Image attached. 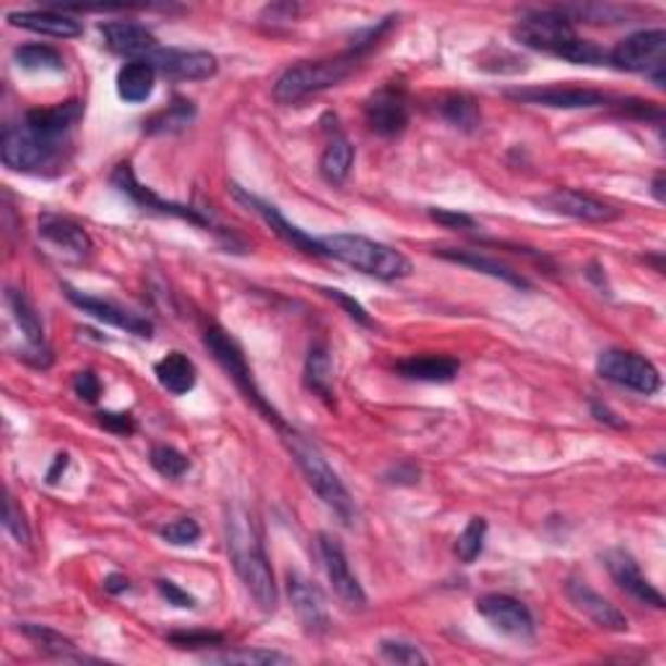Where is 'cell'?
I'll return each mask as SVG.
<instances>
[{"mask_svg":"<svg viewBox=\"0 0 666 666\" xmlns=\"http://www.w3.org/2000/svg\"><path fill=\"white\" fill-rule=\"evenodd\" d=\"M381 654L393 664H428L419 645L406 641H381Z\"/></svg>","mask_w":666,"mask_h":666,"instance_id":"obj_41","label":"cell"},{"mask_svg":"<svg viewBox=\"0 0 666 666\" xmlns=\"http://www.w3.org/2000/svg\"><path fill=\"white\" fill-rule=\"evenodd\" d=\"M510 99L526 104H539V108L555 110H583L607 104V95L589 89V86H531V89H510Z\"/></svg>","mask_w":666,"mask_h":666,"instance_id":"obj_14","label":"cell"},{"mask_svg":"<svg viewBox=\"0 0 666 666\" xmlns=\"http://www.w3.org/2000/svg\"><path fill=\"white\" fill-rule=\"evenodd\" d=\"M321 292H323L325 297H331L336 305H342V308L346 310V316H349L351 321H357V323H362V325H372L370 316H368V310H365L362 305L357 303V299H351L349 295H346V292H342V289H329V286H323Z\"/></svg>","mask_w":666,"mask_h":666,"instance_id":"obj_43","label":"cell"},{"mask_svg":"<svg viewBox=\"0 0 666 666\" xmlns=\"http://www.w3.org/2000/svg\"><path fill=\"white\" fill-rule=\"evenodd\" d=\"M654 196H656L658 203H664V177L662 175L654 180Z\"/></svg>","mask_w":666,"mask_h":666,"instance_id":"obj_51","label":"cell"},{"mask_svg":"<svg viewBox=\"0 0 666 666\" xmlns=\"http://www.w3.org/2000/svg\"><path fill=\"white\" fill-rule=\"evenodd\" d=\"M430 217L435 219L437 224L448 226V230H471V226H474V219L466 214H456V211L448 209H432Z\"/></svg>","mask_w":666,"mask_h":666,"instance_id":"obj_47","label":"cell"},{"mask_svg":"<svg viewBox=\"0 0 666 666\" xmlns=\"http://www.w3.org/2000/svg\"><path fill=\"white\" fill-rule=\"evenodd\" d=\"M351 164H355V146L346 141L344 136H336L325 146L321 157V175L329 180L331 185H342L349 177Z\"/></svg>","mask_w":666,"mask_h":666,"instance_id":"obj_31","label":"cell"},{"mask_svg":"<svg viewBox=\"0 0 666 666\" xmlns=\"http://www.w3.org/2000/svg\"><path fill=\"white\" fill-rule=\"evenodd\" d=\"M99 424H102L104 430L115 432V435H131V432H136V422H133V417L125 415V411H102V415H99Z\"/></svg>","mask_w":666,"mask_h":666,"instance_id":"obj_46","label":"cell"},{"mask_svg":"<svg viewBox=\"0 0 666 666\" xmlns=\"http://www.w3.org/2000/svg\"><path fill=\"white\" fill-rule=\"evenodd\" d=\"M441 112L451 125H456V128H461V131H474L479 125V120H482L474 99L464 97V95L445 99V102L441 104Z\"/></svg>","mask_w":666,"mask_h":666,"instance_id":"obj_34","label":"cell"},{"mask_svg":"<svg viewBox=\"0 0 666 666\" xmlns=\"http://www.w3.org/2000/svg\"><path fill=\"white\" fill-rule=\"evenodd\" d=\"M16 63L26 71H52L60 73L65 69L63 55L55 48H48V45H22L13 52Z\"/></svg>","mask_w":666,"mask_h":666,"instance_id":"obj_33","label":"cell"},{"mask_svg":"<svg viewBox=\"0 0 666 666\" xmlns=\"http://www.w3.org/2000/svg\"><path fill=\"white\" fill-rule=\"evenodd\" d=\"M149 461L155 466L157 474H162L164 479H180L190 469L188 456L172 448V445H155L149 453Z\"/></svg>","mask_w":666,"mask_h":666,"instance_id":"obj_36","label":"cell"},{"mask_svg":"<svg viewBox=\"0 0 666 666\" xmlns=\"http://www.w3.org/2000/svg\"><path fill=\"white\" fill-rule=\"evenodd\" d=\"M193 115H196V110H193V102L188 99H175V102L170 104L164 112H159L149 120V123H144L146 133H164V131H175L183 128V125H188Z\"/></svg>","mask_w":666,"mask_h":666,"instance_id":"obj_35","label":"cell"},{"mask_svg":"<svg viewBox=\"0 0 666 666\" xmlns=\"http://www.w3.org/2000/svg\"><path fill=\"white\" fill-rule=\"evenodd\" d=\"M286 583H289V602L297 612L299 625H303L305 632H310V636H323L331 625L329 604H325L323 591L318 589L310 578L299 576V572H289Z\"/></svg>","mask_w":666,"mask_h":666,"instance_id":"obj_19","label":"cell"},{"mask_svg":"<svg viewBox=\"0 0 666 666\" xmlns=\"http://www.w3.org/2000/svg\"><path fill=\"white\" fill-rule=\"evenodd\" d=\"M591 409H594L596 419H602V422H609V424H615V428H622V422H619V419H615V415H612L607 406H602L599 402H594V404H591Z\"/></svg>","mask_w":666,"mask_h":666,"instance_id":"obj_49","label":"cell"},{"mask_svg":"<svg viewBox=\"0 0 666 666\" xmlns=\"http://www.w3.org/2000/svg\"><path fill=\"white\" fill-rule=\"evenodd\" d=\"M5 299H9L13 318H16L18 329H22L24 338H26L24 357L42 355L48 362H52V351L48 349V344H45V325L42 321H39V316L35 312V308H32L29 299H26L22 292H16V289H9Z\"/></svg>","mask_w":666,"mask_h":666,"instance_id":"obj_25","label":"cell"},{"mask_svg":"<svg viewBox=\"0 0 666 666\" xmlns=\"http://www.w3.org/2000/svg\"><path fill=\"white\" fill-rule=\"evenodd\" d=\"M11 26L35 32V35H48L58 39H71L82 35V24L76 18L65 16L60 11H13L9 13Z\"/></svg>","mask_w":666,"mask_h":666,"instance_id":"obj_23","label":"cell"},{"mask_svg":"<svg viewBox=\"0 0 666 666\" xmlns=\"http://www.w3.org/2000/svg\"><path fill=\"white\" fill-rule=\"evenodd\" d=\"M162 536L164 542L175 544V547H188V544H196L201 539V526L193 518H177V521L164 526Z\"/></svg>","mask_w":666,"mask_h":666,"instance_id":"obj_39","label":"cell"},{"mask_svg":"<svg viewBox=\"0 0 666 666\" xmlns=\"http://www.w3.org/2000/svg\"><path fill=\"white\" fill-rule=\"evenodd\" d=\"M604 565H607L609 576L615 578V583L619 589L625 591V594H630L636 602L649 604V607L654 609H664V594L654 585L649 583V578L643 576L641 568H638V563L632 559L625 550H612L604 555Z\"/></svg>","mask_w":666,"mask_h":666,"instance_id":"obj_20","label":"cell"},{"mask_svg":"<svg viewBox=\"0 0 666 666\" xmlns=\"http://www.w3.org/2000/svg\"><path fill=\"white\" fill-rule=\"evenodd\" d=\"M157 381L172 396H185L196 385V365L183 351H170L157 362Z\"/></svg>","mask_w":666,"mask_h":666,"instance_id":"obj_28","label":"cell"},{"mask_svg":"<svg viewBox=\"0 0 666 666\" xmlns=\"http://www.w3.org/2000/svg\"><path fill=\"white\" fill-rule=\"evenodd\" d=\"M484 539H488V521L484 518H471L461 531V536L456 539V555L461 557V563H474L482 555Z\"/></svg>","mask_w":666,"mask_h":666,"instance_id":"obj_37","label":"cell"},{"mask_svg":"<svg viewBox=\"0 0 666 666\" xmlns=\"http://www.w3.org/2000/svg\"><path fill=\"white\" fill-rule=\"evenodd\" d=\"M226 550L235 565L239 581L245 583L258 609L274 612L279 604V591L271 570L269 555L263 550V536L250 510L243 505H232L226 510Z\"/></svg>","mask_w":666,"mask_h":666,"instance_id":"obj_1","label":"cell"},{"mask_svg":"<svg viewBox=\"0 0 666 666\" xmlns=\"http://www.w3.org/2000/svg\"><path fill=\"white\" fill-rule=\"evenodd\" d=\"M284 443L286 448H289L292 458H295V464L299 466V471L308 479L310 488L318 492V497H321L344 523L355 521V499H351L349 490L344 488V482L338 479L336 471L331 469V464L325 461L323 453L318 451L308 437H303L299 432L289 428L284 430Z\"/></svg>","mask_w":666,"mask_h":666,"instance_id":"obj_6","label":"cell"},{"mask_svg":"<svg viewBox=\"0 0 666 666\" xmlns=\"http://www.w3.org/2000/svg\"><path fill=\"white\" fill-rule=\"evenodd\" d=\"M71 138H55L48 133L32 128L26 120L22 123H9L3 128V141H0V159L5 166L16 172H42L58 170L63 162V151L69 149Z\"/></svg>","mask_w":666,"mask_h":666,"instance_id":"obj_5","label":"cell"},{"mask_svg":"<svg viewBox=\"0 0 666 666\" xmlns=\"http://www.w3.org/2000/svg\"><path fill=\"white\" fill-rule=\"evenodd\" d=\"M305 385L325 404H333V362L325 346L310 349L308 362H305Z\"/></svg>","mask_w":666,"mask_h":666,"instance_id":"obj_30","label":"cell"},{"mask_svg":"<svg viewBox=\"0 0 666 666\" xmlns=\"http://www.w3.org/2000/svg\"><path fill=\"white\" fill-rule=\"evenodd\" d=\"M596 372L604 381L622 385V388L643 393V396H654L662 388V375H658L656 365L649 359L636 355V351L607 349L596 359Z\"/></svg>","mask_w":666,"mask_h":666,"instance_id":"obj_9","label":"cell"},{"mask_svg":"<svg viewBox=\"0 0 666 666\" xmlns=\"http://www.w3.org/2000/svg\"><path fill=\"white\" fill-rule=\"evenodd\" d=\"M39 235L55 248H63L65 252H73L76 258H84L91 252V237L82 224L71 222V219L58 214H45L39 219Z\"/></svg>","mask_w":666,"mask_h":666,"instance_id":"obj_24","label":"cell"},{"mask_svg":"<svg viewBox=\"0 0 666 666\" xmlns=\"http://www.w3.org/2000/svg\"><path fill=\"white\" fill-rule=\"evenodd\" d=\"M155 84L157 71L149 63H144V60H131V63H125L118 71V95L131 104L146 102L151 91H155Z\"/></svg>","mask_w":666,"mask_h":666,"instance_id":"obj_29","label":"cell"},{"mask_svg":"<svg viewBox=\"0 0 666 666\" xmlns=\"http://www.w3.org/2000/svg\"><path fill=\"white\" fill-rule=\"evenodd\" d=\"M396 370L402 372L409 381H422V383H451L453 378L461 370V362L456 357L448 355H415L409 359H402L396 365Z\"/></svg>","mask_w":666,"mask_h":666,"instance_id":"obj_26","label":"cell"},{"mask_svg":"<svg viewBox=\"0 0 666 666\" xmlns=\"http://www.w3.org/2000/svg\"><path fill=\"white\" fill-rule=\"evenodd\" d=\"M131 589V581L125 576H108L104 578V591H108V594H125V591Z\"/></svg>","mask_w":666,"mask_h":666,"instance_id":"obj_48","label":"cell"},{"mask_svg":"<svg viewBox=\"0 0 666 666\" xmlns=\"http://www.w3.org/2000/svg\"><path fill=\"white\" fill-rule=\"evenodd\" d=\"M157 591L166 599V604H172V607H180V609L196 607V599H193L188 591L180 589L175 581H166V578H162V581H157Z\"/></svg>","mask_w":666,"mask_h":666,"instance_id":"obj_45","label":"cell"},{"mask_svg":"<svg viewBox=\"0 0 666 666\" xmlns=\"http://www.w3.org/2000/svg\"><path fill=\"white\" fill-rule=\"evenodd\" d=\"M209 662L217 664H248V666H269V664H289L292 658L279 654V651L266 649H245V651H226V654L209 656Z\"/></svg>","mask_w":666,"mask_h":666,"instance_id":"obj_38","label":"cell"},{"mask_svg":"<svg viewBox=\"0 0 666 666\" xmlns=\"http://www.w3.org/2000/svg\"><path fill=\"white\" fill-rule=\"evenodd\" d=\"M3 526L5 531L16 539L18 544H29L32 534H29V526L24 521V513L16 508V503H13V497H5V513H3Z\"/></svg>","mask_w":666,"mask_h":666,"instance_id":"obj_42","label":"cell"},{"mask_svg":"<svg viewBox=\"0 0 666 666\" xmlns=\"http://www.w3.org/2000/svg\"><path fill=\"white\" fill-rule=\"evenodd\" d=\"M24 632L29 641L37 643V649L48 651V654L58 656V658H65V662H86V656L76 654V645H73L69 638H63L60 632L45 628V625H32V622H24L22 628H18Z\"/></svg>","mask_w":666,"mask_h":666,"instance_id":"obj_32","label":"cell"},{"mask_svg":"<svg viewBox=\"0 0 666 666\" xmlns=\"http://www.w3.org/2000/svg\"><path fill=\"white\" fill-rule=\"evenodd\" d=\"M513 37L526 48L550 52V55L568 60L576 65H602L607 63V50L599 48L591 39L576 35L572 24L557 11H539L518 22Z\"/></svg>","mask_w":666,"mask_h":666,"instance_id":"obj_2","label":"cell"},{"mask_svg":"<svg viewBox=\"0 0 666 666\" xmlns=\"http://www.w3.org/2000/svg\"><path fill=\"white\" fill-rule=\"evenodd\" d=\"M539 206H544L547 211H555V214L578 219V222H594V224H607L619 219V211L615 206L599 201V198L589 196L583 190H572V188H555L550 190L547 196L539 198Z\"/></svg>","mask_w":666,"mask_h":666,"instance_id":"obj_17","label":"cell"},{"mask_svg":"<svg viewBox=\"0 0 666 666\" xmlns=\"http://www.w3.org/2000/svg\"><path fill=\"white\" fill-rule=\"evenodd\" d=\"M365 55L355 48H349L342 55L325 60H303V63L289 65L274 84V99L282 104H297L310 95L338 86L357 69Z\"/></svg>","mask_w":666,"mask_h":666,"instance_id":"obj_4","label":"cell"},{"mask_svg":"<svg viewBox=\"0 0 666 666\" xmlns=\"http://www.w3.org/2000/svg\"><path fill=\"white\" fill-rule=\"evenodd\" d=\"M232 196H235L237 201L243 203V206H248L250 211H256V214L261 217L263 222L269 224L271 230H274L279 237L284 239V243H289L292 248H297V250L308 252V256H323L321 239L310 237L308 232H303V230H299V226L292 224L289 219H286V217L282 214V211L276 209L274 203H266V201H261V198H258V196H252V193H248V190H243V188H239V185H232Z\"/></svg>","mask_w":666,"mask_h":666,"instance_id":"obj_18","label":"cell"},{"mask_svg":"<svg viewBox=\"0 0 666 666\" xmlns=\"http://www.w3.org/2000/svg\"><path fill=\"white\" fill-rule=\"evenodd\" d=\"M323 256L333 258V261L351 266L355 271L362 274L383 279V282H396L411 274V261L402 250L391 248V245L378 243V239L362 237V235H331L321 239Z\"/></svg>","mask_w":666,"mask_h":666,"instance_id":"obj_3","label":"cell"},{"mask_svg":"<svg viewBox=\"0 0 666 666\" xmlns=\"http://www.w3.org/2000/svg\"><path fill=\"white\" fill-rule=\"evenodd\" d=\"M65 466H69V453H60V456H55V466H52L50 474H48L50 484L58 482V474H60V471H65Z\"/></svg>","mask_w":666,"mask_h":666,"instance_id":"obj_50","label":"cell"},{"mask_svg":"<svg viewBox=\"0 0 666 666\" xmlns=\"http://www.w3.org/2000/svg\"><path fill=\"white\" fill-rule=\"evenodd\" d=\"M102 32L104 45L115 52V55L131 58V60H149L159 50L157 37L146 29L144 24L136 22H108L99 26Z\"/></svg>","mask_w":666,"mask_h":666,"instance_id":"obj_22","label":"cell"},{"mask_svg":"<svg viewBox=\"0 0 666 666\" xmlns=\"http://www.w3.org/2000/svg\"><path fill=\"white\" fill-rule=\"evenodd\" d=\"M437 256L445 258V261H451V263L469 266V269L479 271V274H488L492 279H499V282L516 286V289H529V286H531L521 274H518V271H513L510 266L499 263V261H495V258H490V256H482V252H477V250H451V248H443V250H437Z\"/></svg>","mask_w":666,"mask_h":666,"instance_id":"obj_27","label":"cell"},{"mask_svg":"<svg viewBox=\"0 0 666 666\" xmlns=\"http://www.w3.org/2000/svg\"><path fill=\"white\" fill-rule=\"evenodd\" d=\"M365 120L378 136H398L409 125V99L402 86L388 84L365 102Z\"/></svg>","mask_w":666,"mask_h":666,"instance_id":"obj_12","label":"cell"},{"mask_svg":"<svg viewBox=\"0 0 666 666\" xmlns=\"http://www.w3.org/2000/svg\"><path fill=\"white\" fill-rule=\"evenodd\" d=\"M146 63L157 73L175 82H203L217 73V58L203 50H177V48H159Z\"/></svg>","mask_w":666,"mask_h":666,"instance_id":"obj_15","label":"cell"},{"mask_svg":"<svg viewBox=\"0 0 666 666\" xmlns=\"http://www.w3.org/2000/svg\"><path fill=\"white\" fill-rule=\"evenodd\" d=\"M477 612L488 619L492 628L503 632V636L518 638V641H529L536 632L534 615H531V609L516 596L484 594L477 599Z\"/></svg>","mask_w":666,"mask_h":666,"instance_id":"obj_10","label":"cell"},{"mask_svg":"<svg viewBox=\"0 0 666 666\" xmlns=\"http://www.w3.org/2000/svg\"><path fill=\"white\" fill-rule=\"evenodd\" d=\"M664 52H666V32L645 29L625 37L617 48L607 52V60L619 71L651 73L656 86H664Z\"/></svg>","mask_w":666,"mask_h":666,"instance_id":"obj_8","label":"cell"},{"mask_svg":"<svg viewBox=\"0 0 666 666\" xmlns=\"http://www.w3.org/2000/svg\"><path fill=\"white\" fill-rule=\"evenodd\" d=\"M112 185H115L123 196H128L133 203L141 206L144 211H157V214H164V217H177V219H185V222L198 224V226L209 224V219H206L203 214H198V211L190 209V206L164 201V198H159L155 190L138 183L136 175H133L131 164H118V170L112 172Z\"/></svg>","mask_w":666,"mask_h":666,"instance_id":"obj_13","label":"cell"},{"mask_svg":"<svg viewBox=\"0 0 666 666\" xmlns=\"http://www.w3.org/2000/svg\"><path fill=\"white\" fill-rule=\"evenodd\" d=\"M203 344H206V349L211 351V357L219 362V368H222L226 375H230V381L237 385V391L248 398V404L256 406V409L261 411V415L269 419L271 424H276V428L284 432L286 424H284L282 415H279L274 406L266 402L261 388H258L256 378H252L248 359H245L243 349H239V344L235 342V338H232L226 331L219 329V325H211V329L206 331Z\"/></svg>","mask_w":666,"mask_h":666,"instance_id":"obj_7","label":"cell"},{"mask_svg":"<svg viewBox=\"0 0 666 666\" xmlns=\"http://www.w3.org/2000/svg\"><path fill=\"white\" fill-rule=\"evenodd\" d=\"M318 550H321L325 572H329V581L338 599L351 609L368 607V594H365L362 583H359L355 572H351L349 557H346L342 542L331 534H321V539H318Z\"/></svg>","mask_w":666,"mask_h":666,"instance_id":"obj_11","label":"cell"},{"mask_svg":"<svg viewBox=\"0 0 666 666\" xmlns=\"http://www.w3.org/2000/svg\"><path fill=\"white\" fill-rule=\"evenodd\" d=\"M565 594H568L570 604L578 612H583L596 628L609 630V632H628V617L619 612L615 604L607 602L599 591L591 589L589 583L583 581H568L565 583Z\"/></svg>","mask_w":666,"mask_h":666,"instance_id":"obj_21","label":"cell"},{"mask_svg":"<svg viewBox=\"0 0 666 666\" xmlns=\"http://www.w3.org/2000/svg\"><path fill=\"white\" fill-rule=\"evenodd\" d=\"M73 391H76L78 398H84V402L95 404L99 398V393H102V383H99V378L91 370L76 372V378H73Z\"/></svg>","mask_w":666,"mask_h":666,"instance_id":"obj_44","label":"cell"},{"mask_svg":"<svg viewBox=\"0 0 666 666\" xmlns=\"http://www.w3.org/2000/svg\"><path fill=\"white\" fill-rule=\"evenodd\" d=\"M170 643L177 649H217L224 645L222 632H209V630H190V632H170Z\"/></svg>","mask_w":666,"mask_h":666,"instance_id":"obj_40","label":"cell"},{"mask_svg":"<svg viewBox=\"0 0 666 666\" xmlns=\"http://www.w3.org/2000/svg\"><path fill=\"white\" fill-rule=\"evenodd\" d=\"M65 297H69L78 310H84L86 316L97 318L99 323L115 325V329L125 331V333H133V336H141V338L155 336V323H151L149 318L138 316V312L120 308V305L108 303V299L84 295V292L73 289V286H65Z\"/></svg>","mask_w":666,"mask_h":666,"instance_id":"obj_16","label":"cell"}]
</instances>
